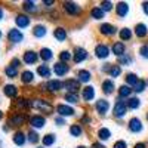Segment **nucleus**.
Here are the masks:
<instances>
[{
    "instance_id": "obj_1",
    "label": "nucleus",
    "mask_w": 148,
    "mask_h": 148,
    "mask_svg": "<svg viewBox=\"0 0 148 148\" xmlns=\"http://www.w3.org/2000/svg\"><path fill=\"white\" fill-rule=\"evenodd\" d=\"M126 111H127V104L125 101H121V98H119L116 105H114V108H113V114L120 119V117H125Z\"/></svg>"
},
{
    "instance_id": "obj_2",
    "label": "nucleus",
    "mask_w": 148,
    "mask_h": 148,
    "mask_svg": "<svg viewBox=\"0 0 148 148\" xmlns=\"http://www.w3.org/2000/svg\"><path fill=\"white\" fill-rule=\"evenodd\" d=\"M31 107L43 111V113H51V111L53 110L51 104H49L47 101H43V99H34V101L31 102Z\"/></svg>"
},
{
    "instance_id": "obj_3",
    "label": "nucleus",
    "mask_w": 148,
    "mask_h": 148,
    "mask_svg": "<svg viewBox=\"0 0 148 148\" xmlns=\"http://www.w3.org/2000/svg\"><path fill=\"white\" fill-rule=\"evenodd\" d=\"M64 88L68 90V93H76L77 89H80V82L76 79H68L64 82Z\"/></svg>"
},
{
    "instance_id": "obj_4",
    "label": "nucleus",
    "mask_w": 148,
    "mask_h": 148,
    "mask_svg": "<svg viewBox=\"0 0 148 148\" xmlns=\"http://www.w3.org/2000/svg\"><path fill=\"white\" fill-rule=\"evenodd\" d=\"M64 9H65L67 14H70V15H79L82 12L80 6L77 3H73V2H64Z\"/></svg>"
},
{
    "instance_id": "obj_5",
    "label": "nucleus",
    "mask_w": 148,
    "mask_h": 148,
    "mask_svg": "<svg viewBox=\"0 0 148 148\" xmlns=\"http://www.w3.org/2000/svg\"><path fill=\"white\" fill-rule=\"evenodd\" d=\"M86 58H88V52H86L83 47H76L74 49V62L76 64L83 62Z\"/></svg>"
},
{
    "instance_id": "obj_6",
    "label": "nucleus",
    "mask_w": 148,
    "mask_h": 148,
    "mask_svg": "<svg viewBox=\"0 0 148 148\" xmlns=\"http://www.w3.org/2000/svg\"><path fill=\"white\" fill-rule=\"evenodd\" d=\"M8 39H9V42H12V43H19V42H22L24 36H22L21 31H18V30H15V28H12V30L8 33Z\"/></svg>"
},
{
    "instance_id": "obj_7",
    "label": "nucleus",
    "mask_w": 148,
    "mask_h": 148,
    "mask_svg": "<svg viewBox=\"0 0 148 148\" xmlns=\"http://www.w3.org/2000/svg\"><path fill=\"white\" fill-rule=\"evenodd\" d=\"M56 111H58V114L62 116V117H70V116L74 114V108H71L68 105H64V104H59L56 107Z\"/></svg>"
},
{
    "instance_id": "obj_8",
    "label": "nucleus",
    "mask_w": 148,
    "mask_h": 148,
    "mask_svg": "<svg viewBox=\"0 0 148 148\" xmlns=\"http://www.w3.org/2000/svg\"><path fill=\"white\" fill-rule=\"evenodd\" d=\"M61 88H64V83L59 82V80H49L46 83V89L49 92H58Z\"/></svg>"
},
{
    "instance_id": "obj_9",
    "label": "nucleus",
    "mask_w": 148,
    "mask_h": 148,
    "mask_svg": "<svg viewBox=\"0 0 148 148\" xmlns=\"http://www.w3.org/2000/svg\"><path fill=\"white\" fill-rule=\"evenodd\" d=\"M95 53H96L98 58L105 59V58L110 55V49H108V46H105V45H98V46L95 47Z\"/></svg>"
},
{
    "instance_id": "obj_10",
    "label": "nucleus",
    "mask_w": 148,
    "mask_h": 148,
    "mask_svg": "<svg viewBox=\"0 0 148 148\" xmlns=\"http://www.w3.org/2000/svg\"><path fill=\"white\" fill-rule=\"evenodd\" d=\"M25 120H27V117L24 116V114H14L10 117V120H9V123L12 126H22L24 123H25Z\"/></svg>"
},
{
    "instance_id": "obj_11",
    "label": "nucleus",
    "mask_w": 148,
    "mask_h": 148,
    "mask_svg": "<svg viewBox=\"0 0 148 148\" xmlns=\"http://www.w3.org/2000/svg\"><path fill=\"white\" fill-rule=\"evenodd\" d=\"M68 67H67V64H64V62H56L55 65H53V73L56 74V76H65V74L68 73Z\"/></svg>"
},
{
    "instance_id": "obj_12",
    "label": "nucleus",
    "mask_w": 148,
    "mask_h": 148,
    "mask_svg": "<svg viewBox=\"0 0 148 148\" xmlns=\"http://www.w3.org/2000/svg\"><path fill=\"white\" fill-rule=\"evenodd\" d=\"M45 123H46V119L42 117V116H33V117L30 119V125H31L33 127H37V129L43 127Z\"/></svg>"
},
{
    "instance_id": "obj_13",
    "label": "nucleus",
    "mask_w": 148,
    "mask_h": 148,
    "mask_svg": "<svg viewBox=\"0 0 148 148\" xmlns=\"http://www.w3.org/2000/svg\"><path fill=\"white\" fill-rule=\"evenodd\" d=\"M125 51H126V47H125V43H121V42H116L113 45V53L117 55L119 58L125 55Z\"/></svg>"
},
{
    "instance_id": "obj_14",
    "label": "nucleus",
    "mask_w": 148,
    "mask_h": 148,
    "mask_svg": "<svg viewBox=\"0 0 148 148\" xmlns=\"http://www.w3.org/2000/svg\"><path fill=\"white\" fill-rule=\"evenodd\" d=\"M15 22H16V25H18L19 28H25V27L30 25V18L25 16V15H18V16L15 18Z\"/></svg>"
},
{
    "instance_id": "obj_15",
    "label": "nucleus",
    "mask_w": 148,
    "mask_h": 148,
    "mask_svg": "<svg viewBox=\"0 0 148 148\" xmlns=\"http://www.w3.org/2000/svg\"><path fill=\"white\" fill-rule=\"evenodd\" d=\"M108 108H110V104L105 99H99V101L96 102V111L99 114H105L107 111H108Z\"/></svg>"
},
{
    "instance_id": "obj_16",
    "label": "nucleus",
    "mask_w": 148,
    "mask_h": 148,
    "mask_svg": "<svg viewBox=\"0 0 148 148\" xmlns=\"http://www.w3.org/2000/svg\"><path fill=\"white\" fill-rule=\"evenodd\" d=\"M116 12H117V15H119V16H126V15H127V12H129V6H127V3L120 2V3L116 6Z\"/></svg>"
},
{
    "instance_id": "obj_17",
    "label": "nucleus",
    "mask_w": 148,
    "mask_h": 148,
    "mask_svg": "<svg viewBox=\"0 0 148 148\" xmlns=\"http://www.w3.org/2000/svg\"><path fill=\"white\" fill-rule=\"evenodd\" d=\"M95 96V89L92 88V86H86V88H83V99L84 101H92Z\"/></svg>"
},
{
    "instance_id": "obj_18",
    "label": "nucleus",
    "mask_w": 148,
    "mask_h": 148,
    "mask_svg": "<svg viewBox=\"0 0 148 148\" xmlns=\"http://www.w3.org/2000/svg\"><path fill=\"white\" fill-rule=\"evenodd\" d=\"M37 61V53L33 52V51H27L24 53V62L25 64H36Z\"/></svg>"
},
{
    "instance_id": "obj_19",
    "label": "nucleus",
    "mask_w": 148,
    "mask_h": 148,
    "mask_svg": "<svg viewBox=\"0 0 148 148\" xmlns=\"http://www.w3.org/2000/svg\"><path fill=\"white\" fill-rule=\"evenodd\" d=\"M129 129H130L132 132H141V130H142V123H141V120H139V119H132V120L129 121Z\"/></svg>"
},
{
    "instance_id": "obj_20",
    "label": "nucleus",
    "mask_w": 148,
    "mask_h": 148,
    "mask_svg": "<svg viewBox=\"0 0 148 148\" xmlns=\"http://www.w3.org/2000/svg\"><path fill=\"white\" fill-rule=\"evenodd\" d=\"M99 31L105 36H113L116 33V27L111 25V24H102V25L99 27Z\"/></svg>"
},
{
    "instance_id": "obj_21",
    "label": "nucleus",
    "mask_w": 148,
    "mask_h": 148,
    "mask_svg": "<svg viewBox=\"0 0 148 148\" xmlns=\"http://www.w3.org/2000/svg\"><path fill=\"white\" fill-rule=\"evenodd\" d=\"M90 73L88 71V70H80V71H77V80L79 82H83V83H88L89 80H90Z\"/></svg>"
},
{
    "instance_id": "obj_22",
    "label": "nucleus",
    "mask_w": 148,
    "mask_h": 148,
    "mask_svg": "<svg viewBox=\"0 0 148 148\" xmlns=\"http://www.w3.org/2000/svg\"><path fill=\"white\" fill-rule=\"evenodd\" d=\"M3 92H5V95L9 96V98H15L16 93H18V89L15 88L14 84H6L5 88H3Z\"/></svg>"
},
{
    "instance_id": "obj_23",
    "label": "nucleus",
    "mask_w": 148,
    "mask_h": 148,
    "mask_svg": "<svg viewBox=\"0 0 148 148\" xmlns=\"http://www.w3.org/2000/svg\"><path fill=\"white\" fill-rule=\"evenodd\" d=\"M102 90H104L105 95L113 93V90H114V82H113V80H104V83H102Z\"/></svg>"
},
{
    "instance_id": "obj_24",
    "label": "nucleus",
    "mask_w": 148,
    "mask_h": 148,
    "mask_svg": "<svg viewBox=\"0 0 148 148\" xmlns=\"http://www.w3.org/2000/svg\"><path fill=\"white\" fill-rule=\"evenodd\" d=\"M53 36H55V39L58 42H64L67 39V31H65V28H56Z\"/></svg>"
},
{
    "instance_id": "obj_25",
    "label": "nucleus",
    "mask_w": 148,
    "mask_h": 148,
    "mask_svg": "<svg viewBox=\"0 0 148 148\" xmlns=\"http://www.w3.org/2000/svg\"><path fill=\"white\" fill-rule=\"evenodd\" d=\"M135 33H136L138 37H145V36L148 34L147 25H145V24H138V25L135 27Z\"/></svg>"
},
{
    "instance_id": "obj_26",
    "label": "nucleus",
    "mask_w": 148,
    "mask_h": 148,
    "mask_svg": "<svg viewBox=\"0 0 148 148\" xmlns=\"http://www.w3.org/2000/svg\"><path fill=\"white\" fill-rule=\"evenodd\" d=\"M40 58H42L43 61H49V59H52V58H53V53H52L51 49L43 47L42 51H40Z\"/></svg>"
},
{
    "instance_id": "obj_27",
    "label": "nucleus",
    "mask_w": 148,
    "mask_h": 148,
    "mask_svg": "<svg viewBox=\"0 0 148 148\" xmlns=\"http://www.w3.org/2000/svg\"><path fill=\"white\" fill-rule=\"evenodd\" d=\"M37 73H39L42 77H51V70H49V67H47L46 64L39 65V68H37Z\"/></svg>"
},
{
    "instance_id": "obj_28",
    "label": "nucleus",
    "mask_w": 148,
    "mask_h": 148,
    "mask_svg": "<svg viewBox=\"0 0 148 148\" xmlns=\"http://www.w3.org/2000/svg\"><path fill=\"white\" fill-rule=\"evenodd\" d=\"M132 90H133V89H130L127 84H123L121 88L119 89V95H120V98H127V96L132 93Z\"/></svg>"
},
{
    "instance_id": "obj_29",
    "label": "nucleus",
    "mask_w": 148,
    "mask_h": 148,
    "mask_svg": "<svg viewBox=\"0 0 148 148\" xmlns=\"http://www.w3.org/2000/svg\"><path fill=\"white\" fill-rule=\"evenodd\" d=\"M90 15H92L93 19H102L104 18V10L101 8H93L90 10Z\"/></svg>"
},
{
    "instance_id": "obj_30",
    "label": "nucleus",
    "mask_w": 148,
    "mask_h": 148,
    "mask_svg": "<svg viewBox=\"0 0 148 148\" xmlns=\"http://www.w3.org/2000/svg\"><path fill=\"white\" fill-rule=\"evenodd\" d=\"M5 74H6L8 77L14 79V77H16V76H18V68L12 67V65H8V67L5 68Z\"/></svg>"
},
{
    "instance_id": "obj_31",
    "label": "nucleus",
    "mask_w": 148,
    "mask_h": 148,
    "mask_svg": "<svg viewBox=\"0 0 148 148\" xmlns=\"http://www.w3.org/2000/svg\"><path fill=\"white\" fill-rule=\"evenodd\" d=\"M14 142H15L16 145H19V147L24 145V142H25V136H24L22 132H16V133L14 135Z\"/></svg>"
},
{
    "instance_id": "obj_32",
    "label": "nucleus",
    "mask_w": 148,
    "mask_h": 148,
    "mask_svg": "<svg viewBox=\"0 0 148 148\" xmlns=\"http://www.w3.org/2000/svg\"><path fill=\"white\" fill-rule=\"evenodd\" d=\"M33 79H34V74H33L31 71H24V73L21 74V80H22V83H31Z\"/></svg>"
},
{
    "instance_id": "obj_33",
    "label": "nucleus",
    "mask_w": 148,
    "mask_h": 148,
    "mask_svg": "<svg viewBox=\"0 0 148 148\" xmlns=\"http://www.w3.org/2000/svg\"><path fill=\"white\" fill-rule=\"evenodd\" d=\"M110 136H111V132H110L108 129L102 127V129H99V130H98V138H99V139H102V141H107Z\"/></svg>"
},
{
    "instance_id": "obj_34",
    "label": "nucleus",
    "mask_w": 148,
    "mask_h": 148,
    "mask_svg": "<svg viewBox=\"0 0 148 148\" xmlns=\"http://www.w3.org/2000/svg\"><path fill=\"white\" fill-rule=\"evenodd\" d=\"M53 142H55V135H52V133H47L46 136H43V145H45V147L53 145Z\"/></svg>"
},
{
    "instance_id": "obj_35",
    "label": "nucleus",
    "mask_w": 148,
    "mask_h": 148,
    "mask_svg": "<svg viewBox=\"0 0 148 148\" xmlns=\"http://www.w3.org/2000/svg\"><path fill=\"white\" fill-rule=\"evenodd\" d=\"M64 99L68 101V102H71V104H77L79 102V95L77 93H65Z\"/></svg>"
},
{
    "instance_id": "obj_36",
    "label": "nucleus",
    "mask_w": 148,
    "mask_h": 148,
    "mask_svg": "<svg viewBox=\"0 0 148 148\" xmlns=\"http://www.w3.org/2000/svg\"><path fill=\"white\" fill-rule=\"evenodd\" d=\"M139 105H141V102H139V99H138V98H130V99L127 101V108L136 110Z\"/></svg>"
},
{
    "instance_id": "obj_37",
    "label": "nucleus",
    "mask_w": 148,
    "mask_h": 148,
    "mask_svg": "<svg viewBox=\"0 0 148 148\" xmlns=\"http://www.w3.org/2000/svg\"><path fill=\"white\" fill-rule=\"evenodd\" d=\"M33 34H34L36 37H43V36L46 34V28H45L43 25H37V27L33 30Z\"/></svg>"
},
{
    "instance_id": "obj_38",
    "label": "nucleus",
    "mask_w": 148,
    "mask_h": 148,
    "mask_svg": "<svg viewBox=\"0 0 148 148\" xmlns=\"http://www.w3.org/2000/svg\"><path fill=\"white\" fill-rule=\"evenodd\" d=\"M130 37H132V31L129 28H123L120 31V39L121 40H130Z\"/></svg>"
},
{
    "instance_id": "obj_39",
    "label": "nucleus",
    "mask_w": 148,
    "mask_h": 148,
    "mask_svg": "<svg viewBox=\"0 0 148 148\" xmlns=\"http://www.w3.org/2000/svg\"><path fill=\"white\" fill-rule=\"evenodd\" d=\"M16 105H18V108H30L31 107V101H27V99H24V98H19V99L16 101Z\"/></svg>"
},
{
    "instance_id": "obj_40",
    "label": "nucleus",
    "mask_w": 148,
    "mask_h": 148,
    "mask_svg": "<svg viewBox=\"0 0 148 148\" xmlns=\"http://www.w3.org/2000/svg\"><path fill=\"white\" fill-rule=\"evenodd\" d=\"M82 127L79 126V125H73L71 127H70V133L73 135V136H80V135H82Z\"/></svg>"
},
{
    "instance_id": "obj_41",
    "label": "nucleus",
    "mask_w": 148,
    "mask_h": 148,
    "mask_svg": "<svg viewBox=\"0 0 148 148\" xmlns=\"http://www.w3.org/2000/svg\"><path fill=\"white\" fill-rule=\"evenodd\" d=\"M126 82H127V84H133L135 86V84L139 82V79L136 77V74H132L130 73V74H127V76H126Z\"/></svg>"
},
{
    "instance_id": "obj_42",
    "label": "nucleus",
    "mask_w": 148,
    "mask_h": 148,
    "mask_svg": "<svg viewBox=\"0 0 148 148\" xmlns=\"http://www.w3.org/2000/svg\"><path fill=\"white\" fill-rule=\"evenodd\" d=\"M120 73H121V70H120L119 65H111V68H110V76L111 77H119Z\"/></svg>"
},
{
    "instance_id": "obj_43",
    "label": "nucleus",
    "mask_w": 148,
    "mask_h": 148,
    "mask_svg": "<svg viewBox=\"0 0 148 148\" xmlns=\"http://www.w3.org/2000/svg\"><path fill=\"white\" fill-rule=\"evenodd\" d=\"M28 141H30V144H37L39 142V135H37L34 130H30L28 132Z\"/></svg>"
},
{
    "instance_id": "obj_44",
    "label": "nucleus",
    "mask_w": 148,
    "mask_h": 148,
    "mask_svg": "<svg viewBox=\"0 0 148 148\" xmlns=\"http://www.w3.org/2000/svg\"><path fill=\"white\" fill-rule=\"evenodd\" d=\"M59 59H61V62H67V61L71 59V53L68 51H62L61 55H59Z\"/></svg>"
},
{
    "instance_id": "obj_45",
    "label": "nucleus",
    "mask_w": 148,
    "mask_h": 148,
    "mask_svg": "<svg viewBox=\"0 0 148 148\" xmlns=\"http://www.w3.org/2000/svg\"><path fill=\"white\" fill-rule=\"evenodd\" d=\"M24 9L28 12H36V3L34 2H24Z\"/></svg>"
},
{
    "instance_id": "obj_46",
    "label": "nucleus",
    "mask_w": 148,
    "mask_h": 148,
    "mask_svg": "<svg viewBox=\"0 0 148 148\" xmlns=\"http://www.w3.org/2000/svg\"><path fill=\"white\" fill-rule=\"evenodd\" d=\"M144 89H145V82H144V80H139L136 84L133 86V90H135V92H138V93L142 92Z\"/></svg>"
},
{
    "instance_id": "obj_47",
    "label": "nucleus",
    "mask_w": 148,
    "mask_h": 148,
    "mask_svg": "<svg viewBox=\"0 0 148 148\" xmlns=\"http://www.w3.org/2000/svg\"><path fill=\"white\" fill-rule=\"evenodd\" d=\"M119 62L123 64V65H129V64L132 62V59H130V56H127V55H123V56L119 58Z\"/></svg>"
},
{
    "instance_id": "obj_48",
    "label": "nucleus",
    "mask_w": 148,
    "mask_h": 148,
    "mask_svg": "<svg viewBox=\"0 0 148 148\" xmlns=\"http://www.w3.org/2000/svg\"><path fill=\"white\" fill-rule=\"evenodd\" d=\"M99 8L102 10H111V9H113V3H111V2H101Z\"/></svg>"
},
{
    "instance_id": "obj_49",
    "label": "nucleus",
    "mask_w": 148,
    "mask_h": 148,
    "mask_svg": "<svg viewBox=\"0 0 148 148\" xmlns=\"http://www.w3.org/2000/svg\"><path fill=\"white\" fill-rule=\"evenodd\" d=\"M139 53H141V56H142V58H148V43H147V45H144V46L139 49Z\"/></svg>"
},
{
    "instance_id": "obj_50",
    "label": "nucleus",
    "mask_w": 148,
    "mask_h": 148,
    "mask_svg": "<svg viewBox=\"0 0 148 148\" xmlns=\"http://www.w3.org/2000/svg\"><path fill=\"white\" fill-rule=\"evenodd\" d=\"M114 148H127V144L125 141H117L114 144Z\"/></svg>"
},
{
    "instance_id": "obj_51",
    "label": "nucleus",
    "mask_w": 148,
    "mask_h": 148,
    "mask_svg": "<svg viewBox=\"0 0 148 148\" xmlns=\"http://www.w3.org/2000/svg\"><path fill=\"white\" fill-rule=\"evenodd\" d=\"M10 65L15 67V68H18V67L21 65V61H19L18 58H14V59H12V62H10Z\"/></svg>"
},
{
    "instance_id": "obj_52",
    "label": "nucleus",
    "mask_w": 148,
    "mask_h": 148,
    "mask_svg": "<svg viewBox=\"0 0 148 148\" xmlns=\"http://www.w3.org/2000/svg\"><path fill=\"white\" fill-rule=\"evenodd\" d=\"M92 148H105L102 144H99V142H95L93 145H92Z\"/></svg>"
},
{
    "instance_id": "obj_53",
    "label": "nucleus",
    "mask_w": 148,
    "mask_h": 148,
    "mask_svg": "<svg viewBox=\"0 0 148 148\" xmlns=\"http://www.w3.org/2000/svg\"><path fill=\"white\" fill-rule=\"evenodd\" d=\"M142 9H144V12H145V14L148 15V2H145V3L142 5Z\"/></svg>"
},
{
    "instance_id": "obj_54",
    "label": "nucleus",
    "mask_w": 148,
    "mask_h": 148,
    "mask_svg": "<svg viewBox=\"0 0 148 148\" xmlns=\"http://www.w3.org/2000/svg\"><path fill=\"white\" fill-rule=\"evenodd\" d=\"M43 5H46V6H52V5H53V0H45Z\"/></svg>"
},
{
    "instance_id": "obj_55",
    "label": "nucleus",
    "mask_w": 148,
    "mask_h": 148,
    "mask_svg": "<svg viewBox=\"0 0 148 148\" xmlns=\"http://www.w3.org/2000/svg\"><path fill=\"white\" fill-rule=\"evenodd\" d=\"M55 121L58 123V125H59V126H61V125H64V120H62V119H61V117H58V119H55Z\"/></svg>"
},
{
    "instance_id": "obj_56",
    "label": "nucleus",
    "mask_w": 148,
    "mask_h": 148,
    "mask_svg": "<svg viewBox=\"0 0 148 148\" xmlns=\"http://www.w3.org/2000/svg\"><path fill=\"white\" fill-rule=\"evenodd\" d=\"M135 148H145V144L139 142V144H136V145H135Z\"/></svg>"
},
{
    "instance_id": "obj_57",
    "label": "nucleus",
    "mask_w": 148,
    "mask_h": 148,
    "mask_svg": "<svg viewBox=\"0 0 148 148\" xmlns=\"http://www.w3.org/2000/svg\"><path fill=\"white\" fill-rule=\"evenodd\" d=\"M82 121H86V123H89V121H90V117H88V116H84Z\"/></svg>"
},
{
    "instance_id": "obj_58",
    "label": "nucleus",
    "mask_w": 148,
    "mask_h": 148,
    "mask_svg": "<svg viewBox=\"0 0 148 148\" xmlns=\"http://www.w3.org/2000/svg\"><path fill=\"white\" fill-rule=\"evenodd\" d=\"M2 18H3V9L0 8V19H2Z\"/></svg>"
},
{
    "instance_id": "obj_59",
    "label": "nucleus",
    "mask_w": 148,
    "mask_h": 148,
    "mask_svg": "<svg viewBox=\"0 0 148 148\" xmlns=\"http://www.w3.org/2000/svg\"><path fill=\"white\" fill-rule=\"evenodd\" d=\"M2 117H3V113H2V111H0V120H2Z\"/></svg>"
},
{
    "instance_id": "obj_60",
    "label": "nucleus",
    "mask_w": 148,
    "mask_h": 148,
    "mask_svg": "<svg viewBox=\"0 0 148 148\" xmlns=\"http://www.w3.org/2000/svg\"><path fill=\"white\" fill-rule=\"evenodd\" d=\"M77 148H86V147H77Z\"/></svg>"
},
{
    "instance_id": "obj_61",
    "label": "nucleus",
    "mask_w": 148,
    "mask_h": 148,
    "mask_svg": "<svg viewBox=\"0 0 148 148\" xmlns=\"http://www.w3.org/2000/svg\"><path fill=\"white\" fill-rule=\"evenodd\" d=\"M0 37H2V33H0Z\"/></svg>"
},
{
    "instance_id": "obj_62",
    "label": "nucleus",
    "mask_w": 148,
    "mask_h": 148,
    "mask_svg": "<svg viewBox=\"0 0 148 148\" xmlns=\"http://www.w3.org/2000/svg\"><path fill=\"white\" fill-rule=\"evenodd\" d=\"M147 119H148V114H147Z\"/></svg>"
},
{
    "instance_id": "obj_63",
    "label": "nucleus",
    "mask_w": 148,
    "mask_h": 148,
    "mask_svg": "<svg viewBox=\"0 0 148 148\" xmlns=\"http://www.w3.org/2000/svg\"><path fill=\"white\" fill-rule=\"evenodd\" d=\"M39 148H42V147H39Z\"/></svg>"
}]
</instances>
